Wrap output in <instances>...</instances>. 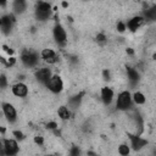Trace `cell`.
I'll use <instances>...</instances> for the list:
<instances>
[{"label": "cell", "instance_id": "obj_1", "mask_svg": "<svg viewBox=\"0 0 156 156\" xmlns=\"http://www.w3.org/2000/svg\"><path fill=\"white\" fill-rule=\"evenodd\" d=\"M39 56L40 54H38L33 49H26L21 52L20 61L26 68H37L39 65Z\"/></svg>", "mask_w": 156, "mask_h": 156}, {"label": "cell", "instance_id": "obj_2", "mask_svg": "<svg viewBox=\"0 0 156 156\" xmlns=\"http://www.w3.org/2000/svg\"><path fill=\"white\" fill-rule=\"evenodd\" d=\"M18 151H20V144H18L17 139H13V138H2L1 139V150H0L1 155L13 156V155H17Z\"/></svg>", "mask_w": 156, "mask_h": 156}, {"label": "cell", "instance_id": "obj_3", "mask_svg": "<svg viewBox=\"0 0 156 156\" xmlns=\"http://www.w3.org/2000/svg\"><path fill=\"white\" fill-rule=\"evenodd\" d=\"M52 13V7L49 2L46 1H39L35 6L34 10V16L39 22H45L49 21Z\"/></svg>", "mask_w": 156, "mask_h": 156}, {"label": "cell", "instance_id": "obj_4", "mask_svg": "<svg viewBox=\"0 0 156 156\" xmlns=\"http://www.w3.org/2000/svg\"><path fill=\"white\" fill-rule=\"evenodd\" d=\"M133 104V96L130 94V91L128 90H122L121 93H118L117 95V100H116V108L118 111H128L132 107Z\"/></svg>", "mask_w": 156, "mask_h": 156}, {"label": "cell", "instance_id": "obj_5", "mask_svg": "<svg viewBox=\"0 0 156 156\" xmlns=\"http://www.w3.org/2000/svg\"><path fill=\"white\" fill-rule=\"evenodd\" d=\"M52 38L55 40V43L58 45V46H65L68 41V38H67V32L65 29V27L60 23H56L52 28Z\"/></svg>", "mask_w": 156, "mask_h": 156}, {"label": "cell", "instance_id": "obj_6", "mask_svg": "<svg viewBox=\"0 0 156 156\" xmlns=\"http://www.w3.org/2000/svg\"><path fill=\"white\" fill-rule=\"evenodd\" d=\"M16 22V18H15V13H4L1 16V20H0V27H1V32L4 35H10L12 28H13V24Z\"/></svg>", "mask_w": 156, "mask_h": 156}, {"label": "cell", "instance_id": "obj_7", "mask_svg": "<svg viewBox=\"0 0 156 156\" xmlns=\"http://www.w3.org/2000/svg\"><path fill=\"white\" fill-rule=\"evenodd\" d=\"M63 80L61 78V76L58 74H52L51 78L48 80V83L45 84V88L51 91L52 94H60L63 90Z\"/></svg>", "mask_w": 156, "mask_h": 156}, {"label": "cell", "instance_id": "obj_8", "mask_svg": "<svg viewBox=\"0 0 156 156\" xmlns=\"http://www.w3.org/2000/svg\"><path fill=\"white\" fill-rule=\"evenodd\" d=\"M1 110H2V115H4L5 119L10 124H12V123H15L17 121V118H18L17 110H16V107L11 102H6V101L2 102L1 104Z\"/></svg>", "mask_w": 156, "mask_h": 156}, {"label": "cell", "instance_id": "obj_9", "mask_svg": "<svg viewBox=\"0 0 156 156\" xmlns=\"http://www.w3.org/2000/svg\"><path fill=\"white\" fill-rule=\"evenodd\" d=\"M52 74L54 73H52L51 68H49L46 66H44V67H37V69L34 71V78H35V80L38 83L43 84V85H45L48 83V80L51 78Z\"/></svg>", "mask_w": 156, "mask_h": 156}, {"label": "cell", "instance_id": "obj_10", "mask_svg": "<svg viewBox=\"0 0 156 156\" xmlns=\"http://www.w3.org/2000/svg\"><path fill=\"white\" fill-rule=\"evenodd\" d=\"M11 94L16 98H20V99H24L28 96L29 94V88L28 85L24 83V82H16L11 85Z\"/></svg>", "mask_w": 156, "mask_h": 156}, {"label": "cell", "instance_id": "obj_11", "mask_svg": "<svg viewBox=\"0 0 156 156\" xmlns=\"http://www.w3.org/2000/svg\"><path fill=\"white\" fill-rule=\"evenodd\" d=\"M39 54H40L41 60L48 65H55L58 61L57 52L51 48H44V49H41V51Z\"/></svg>", "mask_w": 156, "mask_h": 156}, {"label": "cell", "instance_id": "obj_12", "mask_svg": "<svg viewBox=\"0 0 156 156\" xmlns=\"http://www.w3.org/2000/svg\"><path fill=\"white\" fill-rule=\"evenodd\" d=\"M100 98H101V101L105 106H108L112 104L113 99H115V91L112 88L110 87H102L101 88V91H100Z\"/></svg>", "mask_w": 156, "mask_h": 156}, {"label": "cell", "instance_id": "obj_13", "mask_svg": "<svg viewBox=\"0 0 156 156\" xmlns=\"http://www.w3.org/2000/svg\"><path fill=\"white\" fill-rule=\"evenodd\" d=\"M144 22H145L144 16H141V15L134 16V17H132L130 20H128V21L126 22V24H127V29L130 30V32H136V30L143 26Z\"/></svg>", "mask_w": 156, "mask_h": 156}, {"label": "cell", "instance_id": "obj_14", "mask_svg": "<svg viewBox=\"0 0 156 156\" xmlns=\"http://www.w3.org/2000/svg\"><path fill=\"white\" fill-rule=\"evenodd\" d=\"M27 9V1L26 0H13L12 2V12L15 15L23 13Z\"/></svg>", "mask_w": 156, "mask_h": 156}, {"label": "cell", "instance_id": "obj_15", "mask_svg": "<svg viewBox=\"0 0 156 156\" xmlns=\"http://www.w3.org/2000/svg\"><path fill=\"white\" fill-rule=\"evenodd\" d=\"M146 145V140L138 136V135H133L130 136V147H133L134 150H139L141 147H144Z\"/></svg>", "mask_w": 156, "mask_h": 156}, {"label": "cell", "instance_id": "obj_16", "mask_svg": "<svg viewBox=\"0 0 156 156\" xmlns=\"http://www.w3.org/2000/svg\"><path fill=\"white\" fill-rule=\"evenodd\" d=\"M57 116H58L60 119H62V121H68V119L71 118V110H69L67 106L61 105V106H58V108H57Z\"/></svg>", "mask_w": 156, "mask_h": 156}, {"label": "cell", "instance_id": "obj_17", "mask_svg": "<svg viewBox=\"0 0 156 156\" xmlns=\"http://www.w3.org/2000/svg\"><path fill=\"white\" fill-rule=\"evenodd\" d=\"M127 76H128V80L130 84H136L139 80V73L136 71V68L133 67H127Z\"/></svg>", "mask_w": 156, "mask_h": 156}, {"label": "cell", "instance_id": "obj_18", "mask_svg": "<svg viewBox=\"0 0 156 156\" xmlns=\"http://www.w3.org/2000/svg\"><path fill=\"white\" fill-rule=\"evenodd\" d=\"M132 96H133V102L135 105H140L141 106V105H144L146 102V96L141 91H134L132 94Z\"/></svg>", "mask_w": 156, "mask_h": 156}, {"label": "cell", "instance_id": "obj_19", "mask_svg": "<svg viewBox=\"0 0 156 156\" xmlns=\"http://www.w3.org/2000/svg\"><path fill=\"white\" fill-rule=\"evenodd\" d=\"M144 18L145 21H156V6H152L150 9H147L145 12H144Z\"/></svg>", "mask_w": 156, "mask_h": 156}, {"label": "cell", "instance_id": "obj_20", "mask_svg": "<svg viewBox=\"0 0 156 156\" xmlns=\"http://www.w3.org/2000/svg\"><path fill=\"white\" fill-rule=\"evenodd\" d=\"M117 152L119 155H123V156L128 155L130 152V145H128V144H119L118 147H117Z\"/></svg>", "mask_w": 156, "mask_h": 156}, {"label": "cell", "instance_id": "obj_21", "mask_svg": "<svg viewBox=\"0 0 156 156\" xmlns=\"http://www.w3.org/2000/svg\"><path fill=\"white\" fill-rule=\"evenodd\" d=\"M4 61V63L7 66V67H13L15 65H16V62H17V58L16 57H13V56H9V58H7V61H5V58L2 60Z\"/></svg>", "mask_w": 156, "mask_h": 156}, {"label": "cell", "instance_id": "obj_22", "mask_svg": "<svg viewBox=\"0 0 156 156\" xmlns=\"http://www.w3.org/2000/svg\"><path fill=\"white\" fill-rule=\"evenodd\" d=\"M0 85H1V89L4 90L7 88V77L5 76V73H2L0 77Z\"/></svg>", "mask_w": 156, "mask_h": 156}, {"label": "cell", "instance_id": "obj_23", "mask_svg": "<svg viewBox=\"0 0 156 156\" xmlns=\"http://www.w3.org/2000/svg\"><path fill=\"white\" fill-rule=\"evenodd\" d=\"M12 135H13L17 140H18V139H20V140L24 139V134H23L21 130H13V132H12Z\"/></svg>", "mask_w": 156, "mask_h": 156}, {"label": "cell", "instance_id": "obj_24", "mask_svg": "<svg viewBox=\"0 0 156 156\" xmlns=\"http://www.w3.org/2000/svg\"><path fill=\"white\" fill-rule=\"evenodd\" d=\"M57 127H58V124H57L55 121H50V122H48V123H46V128H48V129L55 130Z\"/></svg>", "mask_w": 156, "mask_h": 156}, {"label": "cell", "instance_id": "obj_25", "mask_svg": "<svg viewBox=\"0 0 156 156\" xmlns=\"http://www.w3.org/2000/svg\"><path fill=\"white\" fill-rule=\"evenodd\" d=\"M34 143H35L37 145H39V146H43V144H44V138H43L41 135H37V136H34Z\"/></svg>", "mask_w": 156, "mask_h": 156}, {"label": "cell", "instance_id": "obj_26", "mask_svg": "<svg viewBox=\"0 0 156 156\" xmlns=\"http://www.w3.org/2000/svg\"><path fill=\"white\" fill-rule=\"evenodd\" d=\"M127 29V24L124 23V22H118V24H117V30L118 32H124Z\"/></svg>", "mask_w": 156, "mask_h": 156}, {"label": "cell", "instance_id": "obj_27", "mask_svg": "<svg viewBox=\"0 0 156 156\" xmlns=\"http://www.w3.org/2000/svg\"><path fill=\"white\" fill-rule=\"evenodd\" d=\"M106 35L105 34H102V33H99L98 35H96V40L99 41V43H105L106 41Z\"/></svg>", "mask_w": 156, "mask_h": 156}, {"label": "cell", "instance_id": "obj_28", "mask_svg": "<svg viewBox=\"0 0 156 156\" xmlns=\"http://www.w3.org/2000/svg\"><path fill=\"white\" fill-rule=\"evenodd\" d=\"M104 79L105 80H110V71L108 69H105L104 71Z\"/></svg>", "mask_w": 156, "mask_h": 156}, {"label": "cell", "instance_id": "obj_29", "mask_svg": "<svg viewBox=\"0 0 156 156\" xmlns=\"http://www.w3.org/2000/svg\"><path fill=\"white\" fill-rule=\"evenodd\" d=\"M7 2H9V0H0V6H1L2 9H5L6 5H7Z\"/></svg>", "mask_w": 156, "mask_h": 156}, {"label": "cell", "instance_id": "obj_30", "mask_svg": "<svg viewBox=\"0 0 156 156\" xmlns=\"http://www.w3.org/2000/svg\"><path fill=\"white\" fill-rule=\"evenodd\" d=\"M68 6V2L67 1H62V7H67Z\"/></svg>", "mask_w": 156, "mask_h": 156}, {"label": "cell", "instance_id": "obj_31", "mask_svg": "<svg viewBox=\"0 0 156 156\" xmlns=\"http://www.w3.org/2000/svg\"><path fill=\"white\" fill-rule=\"evenodd\" d=\"M152 58H154V60H156V52H155V54L152 55Z\"/></svg>", "mask_w": 156, "mask_h": 156}]
</instances>
